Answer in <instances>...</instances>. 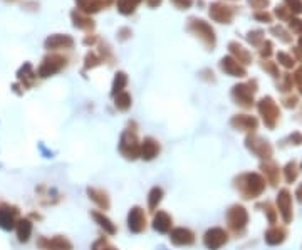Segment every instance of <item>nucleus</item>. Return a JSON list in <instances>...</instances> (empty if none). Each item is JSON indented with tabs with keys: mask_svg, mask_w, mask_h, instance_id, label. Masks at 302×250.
Here are the masks:
<instances>
[{
	"mask_svg": "<svg viewBox=\"0 0 302 250\" xmlns=\"http://www.w3.org/2000/svg\"><path fill=\"white\" fill-rule=\"evenodd\" d=\"M208 14L215 22H218V24H230L232 19H233V15H235V9H233V7L225 5V3L215 2V3H211L210 5Z\"/></svg>",
	"mask_w": 302,
	"mask_h": 250,
	"instance_id": "obj_17",
	"label": "nucleus"
},
{
	"mask_svg": "<svg viewBox=\"0 0 302 250\" xmlns=\"http://www.w3.org/2000/svg\"><path fill=\"white\" fill-rule=\"evenodd\" d=\"M131 104H133V97L128 91H123V93L116 94L114 96V108L121 113H126L131 109Z\"/></svg>",
	"mask_w": 302,
	"mask_h": 250,
	"instance_id": "obj_28",
	"label": "nucleus"
},
{
	"mask_svg": "<svg viewBox=\"0 0 302 250\" xmlns=\"http://www.w3.org/2000/svg\"><path fill=\"white\" fill-rule=\"evenodd\" d=\"M20 208L12 203L2 202L0 203V229L3 232H12L15 229V223L20 218Z\"/></svg>",
	"mask_w": 302,
	"mask_h": 250,
	"instance_id": "obj_12",
	"label": "nucleus"
},
{
	"mask_svg": "<svg viewBox=\"0 0 302 250\" xmlns=\"http://www.w3.org/2000/svg\"><path fill=\"white\" fill-rule=\"evenodd\" d=\"M91 250H119V249L109 242L108 235H101L91 244Z\"/></svg>",
	"mask_w": 302,
	"mask_h": 250,
	"instance_id": "obj_34",
	"label": "nucleus"
},
{
	"mask_svg": "<svg viewBox=\"0 0 302 250\" xmlns=\"http://www.w3.org/2000/svg\"><path fill=\"white\" fill-rule=\"evenodd\" d=\"M228 49H230L232 58L235 59L239 64H242V66H248V64L252 62V54L244 47V45H240L239 42H230Z\"/></svg>",
	"mask_w": 302,
	"mask_h": 250,
	"instance_id": "obj_25",
	"label": "nucleus"
},
{
	"mask_svg": "<svg viewBox=\"0 0 302 250\" xmlns=\"http://www.w3.org/2000/svg\"><path fill=\"white\" fill-rule=\"evenodd\" d=\"M235 187L244 198L252 200L260 196L265 190V178L259 173H244L235 178Z\"/></svg>",
	"mask_w": 302,
	"mask_h": 250,
	"instance_id": "obj_1",
	"label": "nucleus"
},
{
	"mask_svg": "<svg viewBox=\"0 0 302 250\" xmlns=\"http://www.w3.org/2000/svg\"><path fill=\"white\" fill-rule=\"evenodd\" d=\"M67 58L62 54H49L45 56L42 59V64L39 66V69H37V76L39 77H51V76H56L57 73L64 69V67L67 66Z\"/></svg>",
	"mask_w": 302,
	"mask_h": 250,
	"instance_id": "obj_6",
	"label": "nucleus"
},
{
	"mask_svg": "<svg viewBox=\"0 0 302 250\" xmlns=\"http://www.w3.org/2000/svg\"><path fill=\"white\" fill-rule=\"evenodd\" d=\"M230 126L239 131H255L259 126V121L248 115H235L230 119Z\"/></svg>",
	"mask_w": 302,
	"mask_h": 250,
	"instance_id": "obj_24",
	"label": "nucleus"
},
{
	"mask_svg": "<svg viewBox=\"0 0 302 250\" xmlns=\"http://www.w3.org/2000/svg\"><path fill=\"white\" fill-rule=\"evenodd\" d=\"M226 229L233 233H242L248 223V212L242 205H232L225 213Z\"/></svg>",
	"mask_w": 302,
	"mask_h": 250,
	"instance_id": "obj_5",
	"label": "nucleus"
},
{
	"mask_svg": "<svg viewBox=\"0 0 302 250\" xmlns=\"http://www.w3.org/2000/svg\"><path fill=\"white\" fill-rule=\"evenodd\" d=\"M146 2H148L150 7H158L161 3V0H146Z\"/></svg>",
	"mask_w": 302,
	"mask_h": 250,
	"instance_id": "obj_55",
	"label": "nucleus"
},
{
	"mask_svg": "<svg viewBox=\"0 0 302 250\" xmlns=\"http://www.w3.org/2000/svg\"><path fill=\"white\" fill-rule=\"evenodd\" d=\"M257 91V81L247 82V84H237L232 88V97L237 104L248 109L254 106V93Z\"/></svg>",
	"mask_w": 302,
	"mask_h": 250,
	"instance_id": "obj_9",
	"label": "nucleus"
},
{
	"mask_svg": "<svg viewBox=\"0 0 302 250\" xmlns=\"http://www.w3.org/2000/svg\"><path fill=\"white\" fill-rule=\"evenodd\" d=\"M15 235L20 244H27L34 233V222L27 217H20L15 223Z\"/></svg>",
	"mask_w": 302,
	"mask_h": 250,
	"instance_id": "obj_21",
	"label": "nucleus"
},
{
	"mask_svg": "<svg viewBox=\"0 0 302 250\" xmlns=\"http://www.w3.org/2000/svg\"><path fill=\"white\" fill-rule=\"evenodd\" d=\"M272 42L270 40H265V42H262V49H260V56L262 58H270V54H272Z\"/></svg>",
	"mask_w": 302,
	"mask_h": 250,
	"instance_id": "obj_46",
	"label": "nucleus"
},
{
	"mask_svg": "<svg viewBox=\"0 0 302 250\" xmlns=\"http://www.w3.org/2000/svg\"><path fill=\"white\" fill-rule=\"evenodd\" d=\"M285 5L292 14H302V0H285Z\"/></svg>",
	"mask_w": 302,
	"mask_h": 250,
	"instance_id": "obj_40",
	"label": "nucleus"
},
{
	"mask_svg": "<svg viewBox=\"0 0 302 250\" xmlns=\"http://www.w3.org/2000/svg\"><path fill=\"white\" fill-rule=\"evenodd\" d=\"M275 15H277L281 20H289V19H290L289 9H287V7H282V5H279L277 9H275Z\"/></svg>",
	"mask_w": 302,
	"mask_h": 250,
	"instance_id": "obj_45",
	"label": "nucleus"
},
{
	"mask_svg": "<svg viewBox=\"0 0 302 250\" xmlns=\"http://www.w3.org/2000/svg\"><path fill=\"white\" fill-rule=\"evenodd\" d=\"M27 218H30V220H37V222H40V220H42V215H40L39 213V212H30V213L27 215ZM34 223H36V222H34Z\"/></svg>",
	"mask_w": 302,
	"mask_h": 250,
	"instance_id": "obj_49",
	"label": "nucleus"
},
{
	"mask_svg": "<svg viewBox=\"0 0 302 250\" xmlns=\"http://www.w3.org/2000/svg\"><path fill=\"white\" fill-rule=\"evenodd\" d=\"M277 60H279V62H281L284 67H287V69L294 67V64H296V60H294L292 56L285 54V52H279V54H277Z\"/></svg>",
	"mask_w": 302,
	"mask_h": 250,
	"instance_id": "obj_38",
	"label": "nucleus"
},
{
	"mask_svg": "<svg viewBox=\"0 0 302 250\" xmlns=\"http://www.w3.org/2000/svg\"><path fill=\"white\" fill-rule=\"evenodd\" d=\"M89 215H91V218L94 220V223H96V225L103 230L104 235L114 237L116 233H118V225H116V223L113 222L108 215H106V212H101V210H97L96 208V210H91Z\"/></svg>",
	"mask_w": 302,
	"mask_h": 250,
	"instance_id": "obj_15",
	"label": "nucleus"
},
{
	"mask_svg": "<svg viewBox=\"0 0 302 250\" xmlns=\"http://www.w3.org/2000/svg\"><path fill=\"white\" fill-rule=\"evenodd\" d=\"M171 3L176 7V9L180 10H187L191 7V3H193V0H171Z\"/></svg>",
	"mask_w": 302,
	"mask_h": 250,
	"instance_id": "obj_44",
	"label": "nucleus"
},
{
	"mask_svg": "<svg viewBox=\"0 0 302 250\" xmlns=\"http://www.w3.org/2000/svg\"><path fill=\"white\" fill-rule=\"evenodd\" d=\"M130 36H131V30H130V29H121V30H119V39H121V40L128 39Z\"/></svg>",
	"mask_w": 302,
	"mask_h": 250,
	"instance_id": "obj_52",
	"label": "nucleus"
},
{
	"mask_svg": "<svg viewBox=\"0 0 302 250\" xmlns=\"http://www.w3.org/2000/svg\"><path fill=\"white\" fill-rule=\"evenodd\" d=\"M168 240L173 247H191V245L196 244V233L188 227H173L168 233Z\"/></svg>",
	"mask_w": 302,
	"mask_h": 250,
	"instance_id": "obj_8",
	"label": "nucleus"
},
{
	"mask_svg": "<svg viewBox=\"0 0 302 250\" xmlns=\"http://www.w3.org/2000/svg\"><path fill=\"white\" fill-rule=\"evenodd\" d=\"M228 242V232L222 227H210L202 237V244L207 250H220Z\"/></svg>",
	"mask_w": 302,
	"mask_h": 250,
	"instance_id": "obj_10",
	"label": "nucleus"
},
{
	"mask_svg": "<svg viewBox=\"0 0 302 250\" xmlns=\"http://www.w3.org/2000/svg\"><path fill=\"white\" fill-rule=\"evenodd\" d=\"M290 84H292V77H290L289 74H285L284 84H282V91H289V89H290Z\"/></svg>",
	"mask_w": 302,
	"mask_h": 250,
	"instance_id": "obj_48",
	"label": "nucleus"
},
{
	"mask_svg": "<svg viewBox=\"0 0 302 250\" xmlns=\"http://www.w3.org/2000/svg\"><path fill=\"white\" fill-rule=\"evenodd\" d=\"M141 3V0H118L116 5H118L119 14L123 15H131L136 10V7Z\"/></svg>",
	"mask_w": 302,
	"mask_h": 250,
	"instance_id": "obj_33",
	"label": "nucleus"
},
{
	"mask_svg": "<svg viewBox=\"0 0 302 250\" xmlns=\"http://www.w3.org/2000/svg\"><path fill=\"white\" fill-rule=\"evenodd\" d=\"M289 25H290V29H292V32L302 34V20H299V19L290 17L289 19Z\"/></svg>",
	"mask_w": 302,
	"mask_h": 250,
	"instance_id": "obj_43",
	"label": "nucleus"
},
{
	"mask_svg": "<svg viewBox=\"0 0 302 250\" xmlns=\"http://www.w3.org/2000/svg\"><path fill=\"white\" fill-rule=\"evenodd\" d=\"M187 27L190 32H193L208 49L215 47V44H217V37H215V30L211 29V25L208 24V22L202 20V19L191 17L190 20H188Z\"/></svg>",
	"mask_w": 302,
	"mask_h": 250,
	"instance_id": "obj_4",
	"label": "nucleus"
},
{
	"mask_svg": "<svg viewBox=\"0 0 302 250\" xmlns=\"http://www.w3.org/2000/svg\"><path fill=\"white\" fill-rule=\"evenodd\" d=\"M296 195H297V198H299V202H302V185H301L299 188H297V193H296Z\"/></svg>",
	"mask_w": 302,
	"mask_h": 250,
	"instance_id": "obj_56",
	"label": "nucleus"
},
{
	"mask_svg": "<svg viewBox=\"0 0 302 250\" xmlns=\"http://www.w3.org/2000/svg\"><path fill=\"white\" fill-rule=\"evenodd\" d=\"M45 49L47 51H62V49H73L74 39L66 34H56V36H49L45 39Z\"/></svg>",
	"mask_w": 302,
	"mask_h": 250,
	"instance_id": "obj_20",
	"label": "nucleus"
},
{
	"mask_svg": "<svg viewBox=\"0 0 302 250\" xmlns=\"http://www.w3.org/2000/svg\"><path fill=\"white\" fill-rule=\"evenodd\" d=\"M277 213L281 215L285 223L292 220V195L285 188L279 192L277 195Z\"/></svg>",
	"mask_w": 302,
	"mask_h": 250,
	"instance_id": "obj_18",
	"label": "nucleus"
},
{
	"mask_svg": "<svg viewBox=\"0 0 302 250\" xmlns=\"http://www.w3.org/2000/svg\"><path fill=\"white\" fill-rule=\"evenodd\" d=\"M103 64V59H101V56L97 54V52H94V51H91L86 54V58H84V69L88 71V69H94V67H97V66H101Z\"/></svg>",
	"mask_w": 302,
	"mask_h": 250,
	"instance_id": "obj_35",
	"label": "nucleus"
},
{
	"mask_svg": "<svg viewBox=\"0 0 302 250\" xmlns=\"http://www.w3.org/2000/svg\"><path fill=\"white\" fill-rule=\"evenodd\" d=\"M220 69L224 71L226 76H232V77H244V76H247L245 67L237 62L232 56H226V58L220 60Z\"/></svg>",
	"mask_w": 302,
	"mask_h": 250,
	"instance_id": "obj_22",
	"label": "nucleus"
},
{
	"mask_svg": "<svg viewBox=\"0 0 302 250\" xmlns=\"http://www.w3.org/2000/svg\"><path fill=\"white\" fill-rule=\"evenodd\" d=\"M163 198H165L163 187H160V185L151 187L148 192V196H146V210H148L150 213H154L156 210H160V205H161V202H163Z\"/></svg>",
	"mask_w": 302,
	"mask_h": 250,
	"instance_id": "obj_23",
	"label": "nucleus"
},
{
	"mask_svg": "<svg viewBox=\"0 0 302 250\" xmlns=\"http://www.w3.org/2000/svg\"><path fill=\"white\" fill-rule=\"evenodd\" d=\"M76 5H77V10L86 15L89 14H96L99 12V5L96 3V0H76Z\"/></svg>",
	"mask_w": 302,
	"mask_h": 250,
	"instance_id": "obj_32",
	"label": "nucleus"
},
{
	"mask_svg": "<svg viewBox=\"0 0 302 250\" xmlns=\"http://www.w3.org/2000/svg\"><path fill=\"white\" fill-rule=\"evenodd\" d=\"M290 141H292L294 145H301V143H302V135H301V133H294V135L290 136Z\"/></svg>",
	"mask_w": 302,
	"mask_h": 250,
	"instance_id": "obj_50",
	"label": "nucleus"
},
{
	"mask_svg": "<svg viewBox=\"0 0 302 250\" xmlns=\"http://www.w3.org/2000/svg\"><path fill=\"white\" fill-rule=\"evenodd\" d=\"M285 230L282 227H272L265 232V242L269 245H279L285 240Z\"/></svg>",
	"mask_w": 302,
	"mask_h": 250,
	"instance_id": "obj_27",
	"label": "nucleus"
},
{
	"mask_svg": "<svg viewBox=\"0 0 302 250\" xmlns=\"http://www.w3.org/2000/svg\"><path fill=\"white\" fill-rule=\"evenodd\" d=\"M257 108H259V113H260V116H262L265 126L267 128H275L279 118H281V111H279L275 101L272 99L270 96H265V97H262V99L259 101Z\"/></svg>",
	"mask_w": 302,
	"mask_h": 250,
	"instance_id": "obj_11",
	"label": "nucleus"
},
{
	"mask_svg": "<svg viewBox=\"0 0 302 250\" xmlns=\"http://www.w3.org/2000/svg\"><path fill=\"white\" fill-rule=\"evenodd\" d=\"M71 19H73L74 27L77 29H84V30H93L94 29V20L89 17V15L79 12V10H73L71 14Z\"/></svg>",
	"mask_w": 302,
	"mask_h": 250,
	"instance_id": "obj_26",
	"label": "nucleus"
},
{
	"mask_svg": "<svg viewBox=\"0 0 302 250\" xmlns=\"http://www.w3.org/2000/svg\"><path fill=\"white\" fill-rule=\"evenodd\" d=\"M113 2H114V0H96V3L99 5V9H106V7L113 5Z\"/></svg>",
	"mask_w": 302,
	"mask_h": 250,
	"instance_id": "obj_51",
	"label": "nucleus"
},
{
	"mask_svg": "<svg viewBox=\"0 0 302 250\" xmlns=\"http://www.w3.org/2000/svg\"><path fill=\"white\" fill-rule=\"evenodd\" d=\"M262 67L264 69L267 71V73H270L272 76H274V77H279V69H277V66H275V62H270V60H265V62L262 64Z\"/></svg>",
	"mask_w": 302,
	"mask_h": 250,
	"instance_id": "obj_42",
	"label": "nucleus"
},
{
	"mask_svg": "<svg viewBox=\"0 0 302 250\" xmlns=\"http://www.w3.org/2000/svg\"><path fill=\"white\" fill-rule=\"evenodd\" d=\"M247 39L252 45H260L264 42V32L262 30H252V32H248Z\"/></svg>",
	"mask_w": 302,
	"mask_h": 250,
	"instance_id": "obj_37",
	"label": "nucleus"
},
{
	"mask_svg": "<svg viewBox=\"0 0 302 250\" xmlns=\"http://www.w3.org/2000/svg\"><path fill=\"white\" fill-rule=\"evenodd\" d=\"M161 153V143L153 136H145L139 143V160L141 161H154Z\"/></svg>",
	"mask_w": 302,
	"mask_h": 250,
	"instance_id": "obj_13",
	"label": "nucleus"
},
{
	"mask_svg": "<svg viewBox=\"0 0 302 250\" xmlns=\"http://www.w3.org/2000/svg\"><path fill=\"white\" fill-rule=\"evenodd\" d=\"M126 86H128V74L123 73V71H118L114 76V79H113V86H111V96L114 97L116 94L123 93V91H126Z\"/></svg>",
	"mask_w": 302,
	"mask_h": 250,
	"instance_id": "obj_29",
	"label": "nucleus"
},
{
	"mask_svg": "<svg viewBox=\"0 0 302 250\" xmlns=\"http://www.w3.org/2000/svg\"><path fill=\"white\" fill-rule=\"evenodd\" d=\"M148 225H150V222H148V212H146V208L134 205L128 210L126 227L133 235H141V233H145Z\"/></svg>",
	"mask_w": 302,
	"mask_h": 250,
	"instance_id": "obj_3",
	"label": "nucleus"
},
{
	"mask_svg": "<svg viewBox=\"0 0 302 250\" xmlns=\"http://www.w3.org/2000/svg\"><path fill=\"white\" fill-rule=\"evenodd\" d=\"M86 195H88V198L96 205L97 210L108 212L109 208H111V196H109V193L103 190V188L88 187L86 188Z\"/></svg>",
	"mask_w": 302,
	"mask_h": 250,
	"instance_id": "obj_16",
	"label": "nucleus"
},
{
	"mask_svg": "<svg viewBox=\"0 0 302 250\" xmlns=\"http://www.w3.org/2000/svg\"><path fill=\"white\" fill-rule=\"evenodd\" d=\"M296 104H297V97H287V99H285L287 108H294Z\"/></svg>",
	"mask_w": 302,
	"mask_h": 250,
	"instance_id": "obj_54",
	"label": "nucleus"
},
{
	"mask_svg": "<svg viewBox=\"0 0 302 250\" xmlns=\"http://www.w3.org/2000/svg\"><path fill=\"white\" fill-rule=\"evenodd\" d=\"M299 49H302V37L299 39Z\"/></svg>",
	"mask_w": 302,
	"mask_h": 250,
	"instance_id": "obj_57",
	"label": "nucleus"
},
{
	"mask_svg": "<svg viewBox=\"0 0 302 250\" xmlns=\"http://www.w3.org/2000/svg\"><path fill=\"white\" fill-rule=\"evenodd\" d=\"M150 225H151V229H153L156 233H161V235H168L170 230L175 227V220H173V217L166 210H156L153 213V217H151Z\"/></svg>",
	"mask_w": 302,
	"mask_h": 250,
	"instance_id": "obj_14",
	"label": "nucleus"
},
{
	"mask_svg": "<svg viewBox=\"0 0 302 250\" xmlns=\"http://www.w3.org/2000/svg\"><path fill=\"white\" fill-rule=\"evenodd\" d=\"M254 19H255V20H260V22H265V24L272 22V15L269 12H255Z\"/></svg>",
	"mask_w": 302,
	"mask_h": 250,
	"instance_id": "obj_47",
	"label": "nucleus"
},
{
	"mask_svg": "<svg viewBox=\"0 0 302 250\" xmlns=\"http://www.w3.org/2000/svg\"><path fill=\"white\" fill-rule=\"evenodd\" d=\"M36 247L39 250H74V244L67 235L57 233V235H52V237H45V235L37 237Z\"/></svg>",
	"mask_w": 302,
	"mask_h": 250,
	"instance_id": "obj_7",
	"label": "nucleus"
},
{
	"mask_svg": "<svg viewBox=\"0 0 302 250\" xmlns=\"http://www.w3.org/2000/svg\"><path fill=\"white\" fill-rule=\"evenodd\" d=\"M248 3H250L252 9L260 12V10H265V7H269L270 0H248Z\"/></svg>",
	"mask_w": 302,
	"mask_h": 250,
	"instance_id": "obj_41",
	"label": "nucleus"
},
{
	"mask_svg": "<svg viewBox=\"0 0 302 250\" xmlns=\"http://www.w3.org/2000/svg\"><path fill=\"white\" fill-rule=\"evenodd\" d=\"M139 143H141V139L138 138V131L126 128L119 135V141H118L119 154L128 161L139 160Z\"/></svg>",
	"mask_w": 302,
	"mask_h": 250,
	"instance_id": "obj_2",
	"label": "nucleus"
},
{
	"mask_svg": "<svg viewBox=\"0 0 302 250\" xmlns=\"http://www.w3.org/2000/svg\"><path fill=\"white\" fill-rule=\"evenodd\" d=\"M270 32L275 34V37H279L282 42H285V44L292 42V37H290V34L287 32V30L282 27V25H274V27L270 29Z\"/></svg>",
	"mask_w": 302,
	"mask_h": 250,
	"instance_id": "obj_36",
	"label": "nucleus"
},
{
	"mask_svg": "<svg viewBox=\"0 0 302 250\" xmlns=\"http://www.w3.org/2000/svg\"><path fill=\"white\" fill-rule=\"evenodd\" d=\"M262 172L264 175H265V180L269 181L272 185H277L279 181V166L275 165V163H262Z\"/></svg>",
	"mask_w": 302,
	"mask_h": 250,
	"instance_id": "obj_31",
	"label": "nucleus"
},
{
	"mask_svg": "<svg viewBox=\"0 0 302 250\" xmlns=\"http://www.w3.org/2000/svg\"><path fill=\"white\" fill-rule=\"evenodd\" d=\"M284 173H285V180L289 181V183H292V181L297 178V173H299L296 168V163H289V165L285 166Z\"/></svg>",
	"mask_w": 302,
	"mask_h": 250,
	"instance_id": "obj_39",
	"label": "nucleus"
},
{
	"mask_svg": "<svg viewBox=\"0 0 302 250\" xmlns=\"http://www.w3.org/2000/svg\"><path fill=\"white\" fill-rule=\"evenodd\" d=\"M17 76H19V79L22 81V84H24V88H30L32 82H34V79L37 77V74L34 73V69H32L30 64H24V66L20 67V71L17 73Z\"/></svg>",
	"mask_w": 302,
	"mask_h": 250,
	"instance_id": "obj_30",
	"label": "nucleus"
},
{
	"mask_svg": "<svg viewBox=\"0 0 302 250\" xmlns=\"http://www.w3.org/2000/svg\"><path fill=\"white\" fill-rule=\"evenodd\" d=\"M96 40H97L96 36H88V37L84 39V44H86V45H94V44H96Z\"/></svg>",
	"mask_w": 302,
	"mask_h": 250,
	"instance_id": "obj_53",
	"label": "nucleus"
},
{
	"mask_svg": "<svg viewBox=\"0 0 302 250\" xmlns=\"http://www.w3.org/2000/svg\"><path fill=\"white\" fill-rule=\"evenodd\" d=\"M245 143H247V148L250 151H254L257 156L260 158H265V160H269L272 156V146L269 145V141H265V139L259 138V136H247V139H245Z\"/></svg>",
	"mask_w": 302,
	"mask_h": 250,
	"instance_id": "obj_19",
	"label": "nucleus"
}]
</instances>
